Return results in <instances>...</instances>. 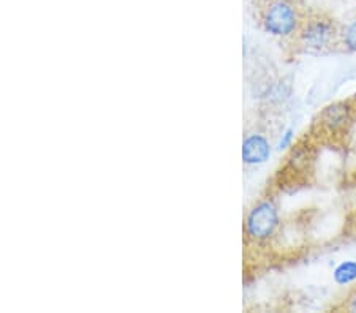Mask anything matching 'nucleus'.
Wrapping results in <instances>:
<instances>
[{"label":"nucleus","mask_w":356,"mask_h":313,"mask_svg":"<svg viewBox=\"0 0 356 313\" xmlns=\"http://www.w3.org/2000/svg\"><path fill=\"white\" fill-rule=\"evenodd\" d=\"M280 226V215L275 203L261 199L249 210L245 217V235L255 242H268L275 236Z\"/></svg>","instance_id":"7ed1b4c3"},{"label":"nucleus","mask_w":356,"mask_h":313,"mask_svg":"<svg viewBox=\"0 0 356 313\" xmlns=\"http://www.w3.org/2000/svg\"><path fill=\"white\" fill-rule=\"evenodd\" d=\"M332 280L341 287H347L356 282V261L347 260L342 261L341 264L336 266V269L332 271Z\"/></svg>","instance_id":"423d86ee"},{"label":"nucleus","mask_w":356,"mask_h":313,"mask_svg":"<svg viewBox=\"0 0 356 313\" xmlns=\"http://www.w3.org/2000/svg\"><path fill=\"white\" fill-rule=\"evenodd\" d=\"M271 144L260 133H252L243 142V162L250 167L263 164L271 157Z\"/></svg>","instance_id":"39448f33"},{"label":"nucleus","mask_w":356,"mask_h":313,"mask_svg":"<svg viewBox=\"0 0 356 313\" xmlns=\"http://www.w3.org/2000/svg\"><path fill=\"white\" fill-rule=\"evenodd\" d=\"M339 46H342V49L347 51V53H356V18L341 27Z\"/></svg>","instance_id":"0eeeda50"},{"label":"nucleus","mask_w":356,"mask_h":313,"mask_svg":"<svg viewBox=\"0 0 356 313\" xmlns=\"http://www.w3.org/2000/svg\"><path fill=\"white\" fill-rule=\"evenodd\" d=\"M304 16L295 0H269L263 10L261 26L275 38H295Z\"/></svg>","instance_id":"f03ea898"},{"label":"nucleus","mask_w":356,"mask_h":313,"mask_svg":"<svg viewBox=\"0 0 356 313\" xmlns=\"http://www.w3.org/2000/svg\"><path fill=\"white\" fill-rule=\"evenodd\" d=\"M293 141H295V130L286 128L282 135V138H280L277 142V151L289 149V147H291Z\"/></svg>","instance_id":"6e6552de"},{"label":"nucleus","mask_w":356,"mask_h":313,"mask_svg":"<svg viewBox=\"0 0 356 313\" xmlns=\"http://www.w3.org/2000/svg\"><path fill=\"white\" fill-rule=\"evenodd\" d=\"M339 35L341 27L328 15H306L295 35V44L304 54H323L339 44Z\"/></svg>","instance_id":"f257e3e1"},{"label":"nucleus","mask_w":356,"mask_h":313,"mask_svg":"<svg viewBox=\"0 0 356 313\" xmlns=\"http://www.w3.org/2000/svg\"><path fill=\"white\" fill-rule=\"evenodd\" d=\"M343 309H346L347 312H353L356 313V287L352 289V291L348 293V296L346 298V301H343Z\"/></svg>","instance_id":"1a4fd4ad"},{"label":"nucleus","mask_w":356,"mask_h":313,"mask_svg":"<svg viewBox=\"0 0 356 313\" xmlns=\"http://www.w3.org/2000/svg\"><path fill=\"white\" fill-rule=\"evenodd\" d=\"M356 116V99L336 101L318 112L315 127L323 136H341L348 132Z\"/></svg>","instance_id":"20e7f679"}]
</instances>
